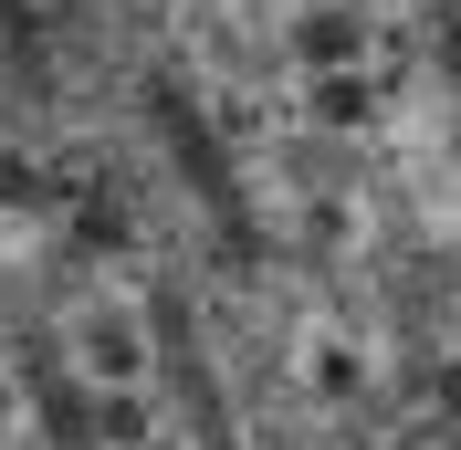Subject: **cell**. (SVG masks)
Returning a JSON list of instances; mask_svg holds the SVG:
<instances>
[]
</instances>
